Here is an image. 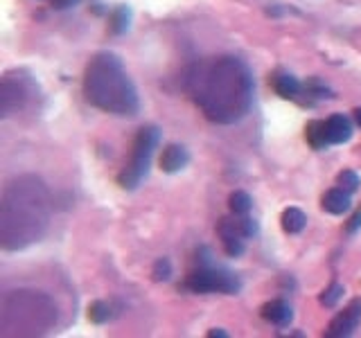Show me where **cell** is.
Masks as SVG:
<instances>
[{"label": "cell", "instance_id": "obj_16", "mask_svg": "<svg viewBox=\"0 0 361 338\" xmlns=\"http://www.w3.org/2000/svg\"><path fill=\"white\" fill-rule=\"evenodd\" d=\"M244 239H246V237H242V235L224 237L221 244H224L226 255H228V257H240V255L244 253Z\"/></svg>", "mask_w": 361, "mask_h": 338}, {"label": "cell", "instance_id": "obj_4", "mask_svg": "<svg viewBox=\"0 0 361 338\" xmlns=\"http://www.w3.org/2000/svg\"><path fill=\"white\" fill-rule=\"evenodd\" d=\"M185 287L194 294H226V296H235L240 294L242 282L237 276H233L228 271H219V269H199L194 273H190Z\"/></svg>", "mask_w": 361, "mask_h": 338}, {"label": "cell", "instance_id": "obj_2", "mask_svg": "<svg viewBox=\"0 0 361 338\" xmlns=\"http://www.w3.org/2000/svg\"><path fill=\"white\" fill-rule=\"evenodd\" d=\"M84 95L93 106L113 115H135L140 108L133 81L115 54H97L84 72Z\"/></svg>", "mask_w": 361, "mask_h": 338}, {"label": "cell", "instance_id": "obj_8", "mask_svg": "<svg viewBox=\"0 0 361 338\" xmlns=\"http://www.w3.org/2000/svg\"><path fill=\"white\" fill-rule=\"evenodd\" d=\"M262 318L269 321V323L278 325V327H287L289 323H292L294 312H292V307L285 303V300H271V303H267L265 307H262Z\"/></svg>", "mask_w": 361, "mask_h": 338}, {"label": "cell", "instance_id": "obj_10", "mask_svg": "<svg viewBox=\"0 0 361 338\" xmlns=\"http://www.w3.org/2000/svg\"><path fill=\"white\" fill-rule=\"evenodd\" d=\"M271 86H274V90L283 99H296L303 88L301 81L294 75H289V72H274V75H271Z\"/></svg>", "mask_w": 361, "mask_h": 338}, {"label": "cell", "instance_id": "obj_22", "mask_svg": "<svg viewBox=\"0 0 361 338\" xmlns=\"http://www.w3.org/2000/svg\"><path fill=\"white\" fill-rule=\"evenodd\" d=\"M79 0H52V7L54 9H68V7H75Z\"/></svg>", "mask_w": 361, "mask_h": 338}, {"label": "cell", "instance_id": "obj_24", "mask_svg": "<svg viewBox=\"0 0 361 338\" xmlns=\"http://www.w3.org/2000/svg\"><path fill=\"white\" fill-rule=\"evenodd\" d=\"M355 122L361 126V108H355Z\"/></svg>", "mask_w": 361, "mask_h": 338}, {"label": "cell", "instance_id": "obj_9", "mask_svg": "<svg viewBox=\"0 0 361 338\" xmlns=\"http://www.w3.org/2000/svg\"><path fill=\"white\" fill-rule=\"evenodd\" d=\"M321 208L330 214H343L350 210V192L334 187L330 192H325L321 198Z\"/></svg>", "mask_w": 361, "mask_h": 338}, {"label": "cell", "instance_id": "obj_17", "mask_svg": "<svg viewBox=\"0 0 361 338\" xmlns=\"http://www.w3.org/2000/svg\"><path fill=\"white\" fill-rule=\"evenodd\" d=\"M337 183H339V187H341V189L350 192V194H352V192H357L359 185H361V183H359V176H357V174L352 171V169H343V171L339 174V176H337Z\"/></svg>", "mask_w": 361, "mask_h": 338}, {"label": "cell", "instance_id": "obj_15", "mask_svg": "<svg viewBox=\"0 0 361 338\" xmlns=\"http://www.w3.org/2000/svg\"><path fill=\"white\" fill-rule=\"evenodd\" d=\"M108 316H111V312H108V305L102 303V300H95V303L88 305V318H90V323L102 325V323L108 321Z\"/></svg>", "mask_w": 361, "mask_h": 338}, {"label": "cell", "instance_id": "obj_21", "mask_svg": "<svg viewBox=\"0 0 361 338\" xmlns=\"http://www.w3.org/2000/svg\"><path fill=\"white\" fill-rule=\"evenodd\" d=\"M359 228H361V212L352 214V219H350L348 226H346V233H355V230H359Z\"/></svg>", "mask_w": 361, "mask_h": 338}, {"label": "cell", "instance_id": "obj_12", "mask_svg": "<svg viewBox=\"0 0 361 338\" xmlns=\"http://www.w3.org/2000/svg\"><path fill=\"white\" fill-rule=\"evenodd\" d=\"M280 223H283V230L289 233V235H296L301 233L305 223H307V217L303 214V210L298 208H287L283 217H280Z\"/></svg>", "mask_w": 361, "mask_h": 338}, {"label": "cell", "instance_id": "obj_23", "mask_svg": "<svg viewBox=\"0 0 361 338\" xmlns=\"http://www.w3.org/2000/svg\"><path fill=\"white\" fill-rule=\"evenodd\" d=\"M208 336H210V338H215V336H219V338H226V336H228V334H226L224 330H212V332H208Z\"/></svg>", "mask_w": 361, "mask_h": 338}, {"label": "cell", "instance_id": "obj_18", "mask_svg": "<svg viewBox=\"0 0 361 338\" xmlns=\"http://www.w3.org/2000/svg\"><path fill=\"white\" fill-rule=\"evenodd\" d=\"M343 294H346V291H343V287L339 285V282H334V285H330V287L321 294V305H323V307H334V305H337L339 300H341Z\"/></svg>", "mask_w": 361, "mask_h": 338}, {"label": "cell", "instance_id": "obj_13", "mask_svg": "<svg viewBox=\"0 0 361 338\" xmlns=\"http://www.w3.org/2000/svg\"><path fill=\"white\" fill-rule=\"evenodd\" d=\"M129 21H131V9L129 7H117L113 9L111 18H108V30L113 34H122L126 32V27H129Z\"/></svg>", "mask_w": 361, "mask_h": 338}, {"label": "cell", "instance_id": "obj_6", "mask_svg": "<svg viewBox=\"0 0 361 338\" xmlns=\"http://www.w3.org/2000/svg\"><path fill=\"white\" fill-rule=\"evenodd\" d=\"M190 162V153L180 144H167L160 156V169L165 174H176Z\"/></svg>", "mask_w": 361, "mask_h": 338}, {"label": "cell", "instance_id": "obj_1", "mask_svg": "<svg viewBox=\"0 0 361 338\" xmlns=\"http://www.w3.org/2000/svg\"><path fill=\"white\" fill-rule=\"evenodd\" d=\"M187 88L205 117L212 122H237L251 108V72L235 57H219L196 63L187 77Z\"/></svg>", "mask_w": 361, "mask_h": 338}, {"label": "cell", "instance_id": "obj_14", "mask_svg": "<svg viewBox=\"0 0 361 338\" xmlns=\"http://www.w3.org/2000/svg\"><path fill=\"white\" fill-rule=\"evenodd\" d=\"M251 205H253V201L251 196L246 194V192H242V189H235L233 194L228 196V208H230V212L233 214H249L251 212Z\"/></svg>", "mask_w": 361, "mask_h": 338}, {"label": "cell", "instance_id": "obj_20", "mask_svg": "<svg viewBox=\"0 0 361 338\" xmlns=\"http://www.w3.org/2000/svg\"><path fill=\"white\" fill-rule=\"evenodd\" d=\"M237 226H240V233H242L244 237H253V235H258V221H255V219L246 217V214H240Z\"/></svg>", "mask_w": 361, "mask_h": 338}, {"label": "cell", "instance_id": "obj_7", "mask_svg": "<svg viewBox=\"0 0 361 338\" xmlns=\"http://www.w3.org/2000/svg\"><path fill=\"white\" fill-rule=\"evenodd\" d=\"M325 133H328L330 144H341L352 138V122L346 115H332L325 122Z\"/></svg>", "mask_w": 361, "mask_h": 338}, {"label": "cell", "instance_id": "obj_19", "mask_svg": "<svg viewBox=\"0 0 361 338\" xmlns=\"http://www.w3.org/2000/svg\"><path fill=\"white\" fill-rule=\"evenodd\" d=\"M151 276L156 282H167L171 278V262L167 257L156 260V264H153V269H151Z\"/></svg>", "mask_w": 361, "mask_h": 338}, {"label": "cell", "instance_id": "obj_3", "mask_svg": "<svg viewBox=\"0 0 361 338\" xmlns=\"http://www.w3.org/2000/svg\"><path fill=\"white\" fill-rule=\"evenodd\" d=\"M160 140V133L156 126H142L133 140V151H131V160L126 162V167L120 171L117 183L124 189H135L140 185V180L144 178V174L149 169V162L153 156V149Z\"/></svg>", "mask_w": 361, "mask_h": 338}, {"label": "cell", "instance_id": "obj_11", "mask_svg": "<svg viewBox=\"0 0 361 338\" xmlns=\"http://www.w3.org/2000/svg\"><path fill=\"white\" fill-rule=\"evenodd\" d=\"M305 138H307V142H310L312 149H325L330 144L323 120H310L307 122L305 124Z\"/></svg>", "mask_w": 361, "mask_h": 338}, {"label": "cell", "instance_id": "obj_5", "mask_svg": "<svg viewBox=\"0 0 361 338\" xmlns=\"http://www.w3.org/2000/svg\"><path fill=\"white\" fill-rule=\"evenodd\" d=\"M359 323H361V300H352V303L343 309L339 316L332 318L325 336L328 338H346L350 334H355Z\"/></svg>", "mask_w": 361, "mask_h": 338}]
</instances>
